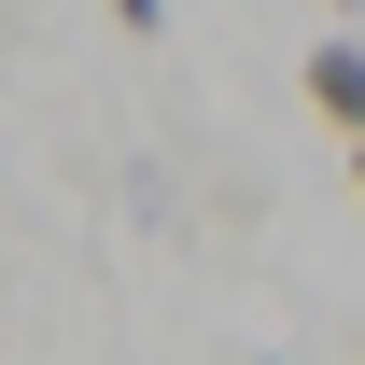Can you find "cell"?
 Instances as JSON below:
<instances>
[{
    "mask_svg": "<svg viewBox=\"0 0 365 365\" xmlns=\"http://www.w3.org/2000/svg\"><path fill=\"white\" fill-rule=\"evenodd\" d=\"M309 113L337 140H365V43H309Z\"/></svg>",
    "mask_w": 365,
    "mask_h": 365,
    "instance_id": "cell-1",
    "label": "cell"
},
{
    "mask_svg": "<svg viewBox=\"0 0 365 365\" xmlns=\"http://www.w3.org/2000/svg\"><path fill=\"white\" fill-rule=\"evenodd\" d=\"M351 182H365V140H351Z\"/></svg>",
    "mask_w": 365,
    "mask_h": 365,
    "instance_id": "cell-3",
    "label": "cell"
},
{
    "mask_svg": "<svg viewBox=\"0 0 365 365\" xmlns=\"http://www.w3.org/2000/svg\"><path fill=\"white\" fill-rule=\"evenodd\" d=\"M113 29H140V43H155V29H169V0H113Z\"/></svg>",
    "mask_w": 365,
    "mask_h": 365,
    "instance_id": "cell-2",
    "label": "cell"
},
{
    "mask_svg": "<svg viewBox=\"0 0 365 365\" xmlns=\"http://www.w3.org/2000/svg\"><path fill=\"white\" fill-rule=\"evenodd\" d=\"M253 365H281V351H253Z\"/></svg>",
    "mask_w": 365,
    "mask_h": 365,
    "instance_id": "cell-4",
    "label": "cell"
}]
</instances>
